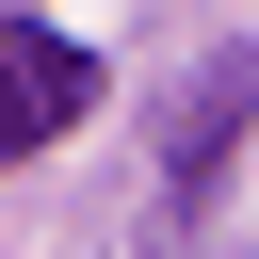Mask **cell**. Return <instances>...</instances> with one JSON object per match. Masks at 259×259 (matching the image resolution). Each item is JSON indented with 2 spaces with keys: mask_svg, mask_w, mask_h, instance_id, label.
<instances>
[{
  "mask_svg": "<svg viewBox=\"0 0 259 259\" xmlns=\"http://www.w3.org/2000/svg\"><path fill=\"white\" fill-rule=\"evenodd\" d=\"M97 113V65L49 32V16H0V162H32V146H65Z\"/></svg>",
  "mask_w": 259,
  "mask_h": 259,
  "instance_id": "obj_1",
  "label": "cell"
}]
</instances>
